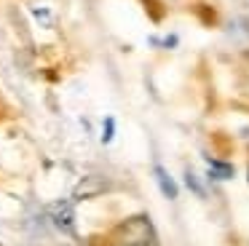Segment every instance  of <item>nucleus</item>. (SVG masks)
Masks as SVG:
<instances>
[{"instance_id":"nucleus-5","label":"nucleus","mask_w":249,"mask_h":246,"mask_svg":"<svg viewBox=\"0 0 249 246\" xmlns=\"http://www.w3.org/2000/svg\"><path fill=\"white\" fill-rule=\"evenodd\" d=\"M206 166H209V176H212V179H231V176H233V166L225 163V160L206 158Z\"/></svg>"},{"instance_id":"nucleus-3","label":"nucleus","mask_w":249,"mask_h":246,"mask_svg":"<svg viewBox=\"0 0 249 246\" xmlns=\"http://www.w3.org/2000/svg\"><path fill=\"white\" fill-rule=\"evenodd\" d=\"M105 182L99 179V176H89V179H83L81 185L75 187V198H83V195H97V193L105 190Z\"/></svg>"},{"instance_id":"nucleus-1","label":"nucleus","mask_w":249,"mask_h":246,"mask_svg":"<svg viewBox=\"0 0 249 246\" xmlns=\"http://www.w3.org/2000/svg\"><path fill=\"white\" fill-rule=\"evenodd\" d=\"M115 246H153L156 230L147 222V217H131L115 230Z\"/></svg>"},{"instance_id":"nucleus-7","label":"nucleus","mask_w":249,"mask_h":246,"mask_svg":"<svg viewBox=\"0 0 249 246\" xmlns=\"http://www.w3.org/2000/svg\"><path fill=\"white\" fill-rule=\"evenodd\" d=\"M185 182H188V187L196 193V195H201V198L206 195V193H204V187L198 185V179H196V174H193V171H185Z\"/></svg>"},{"instance_id":"nucleus-4","label":"nucleus","mask_w":249,"mask_h":246,"mask_svg":"<svg viewBox=\"0 0 249 246\" xmlns=\"http://www.w3.org/2000/svg\"><path fill=\"white\" fill-rule=\"evenodd\" d=\"M51 214H54V222L65 230H72V206L70 203H59V206H51Z\"/></svg>"},{"instance_id":"nucleus-2","label":"nucleus","mask_w":249,"mask_h":246,"mask_svg":"<svg viewBox=\"0 0 249 246\" xmlns=\"http://www.w3.org/2000/svg\"><path fill=\"white\" fill-rule=\"evenodd\" d=\"M153 174H156V182H158V187H161V193L174 201V198H177V185H174V179L169 176V171L163 169V166H156V169H153Z\"/></svg>"},{"instance_id":"nucleus-8","label":"nucleus","mask_w":249,"mask_h":246,"mask_svg":"<svg viewBox=\"0 0 249 246\" xmlns=\"http://www.w3.org/2000/svg\"><path fill=\"white\" fill-rule=\"evenodd\" d=\"M113 137H115V121H113V118H105V134H102V142H105V144L113 142Z\"/></svg>"},{"instance_id":"nucleus-9","label":"nucleus","mask_w":249,"mask_h":246,"mask_svg":"<svg viewBox=\"0 0 249 246\" xmlns=\"http://www.w3.org/2000/svg\"><path fill=\"white\" fill-rule=\"evenodd\" d=\"M163 46H166V48H174V46H177V37H174V35H169L166 40H163Z\"/></svg>"},{"instance_id":"nucleus-6","label":"nucleus","mask_w":249,"mask_h":246,"mask_svg":"<svg viewBox=\"0 0 249 246\" xmlns=\"http://www.w3.org/2000/svg\"><path fill=\"white\" fill-rule=\"evenodd\" d=\"M33 16L38 19L40 27H51V24H54V14H51L49 8H33Z\"/></svg>"}]
</instances>
